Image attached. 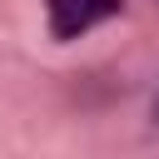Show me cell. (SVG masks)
<instances>
[{
    "label": "cell",
    "instance_id": "6da1fadb",
    "mask_svg": "<svg viewBox=\"0 0 159 159\" xmlns=\"http://www.w3.org/2000/svg\"><path fill=\"white\" fill-rule=\"evenodd\" d=\"M119 10H124V0H45L50 35H55V40H75V35L114 20Z\"/></svg>",
    "mask_w": 159,
    "mask_h": 159
},
{
    "label": "cell",
    "instance_id": "7a4b0ae2",
    "mask_svg": "<svg viewBox=\"0 0 159 159\" xmlns=\"http://www.w3.org/2000/svg\"><path fill=\"white\" fill-rule=\"evenodd\" d=\"M154 109H159V104H154Z\"/></svg>",
    "mask_w": 159,
    "mask_h": 159
}]
</instances>
